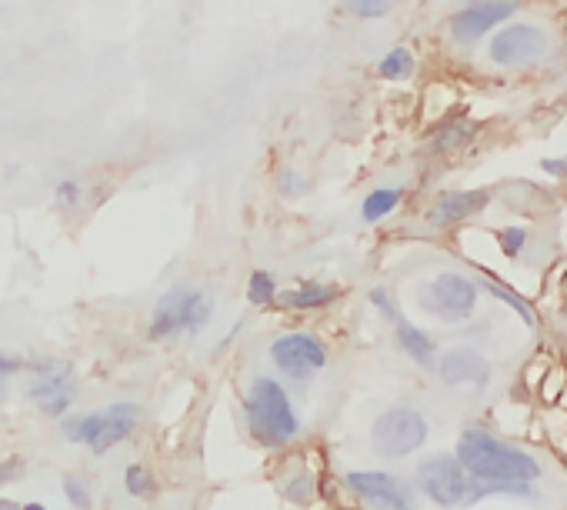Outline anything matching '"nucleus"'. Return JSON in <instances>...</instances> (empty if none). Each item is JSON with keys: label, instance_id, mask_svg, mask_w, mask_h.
I'll use <instances>...</instances> for the list:
<instances>
[{"label": "nucleus", "instance_id": "obj_1", "mask_svg": "<svg viewBox=\"0 0 567 510\" xmlns=\"http://www.w3.org/2000/svg\"><path fill=\"white\" fill-rule=\"evenodd\" d=\"M457 460L477 480H527L531 484L541 477V464L531 454L484 434V430H464L457 440Z\"/></svg>", "mask_w": 567, "mask_h": 510}, {"label": "nucleus", "instance_id": "obj_2", "mask_svg": "<svg viewBox=\"0 0 567 510\" xmlns=\"http://www.w3.org/2000/svg\"><path fill=\"white\" fill-rule=\"evenodd\" d=\"M247 424H251V434L261 440V444L281 447L297 434V414L291 407V397L284 394V387L271 377H261L251 384V394H247Z\"/></svg>", "mask_w": 567, "mask_h": 510}, {"label": "nucleus", "instance_id": "obj_3", "mask_svg": "<svg viewBox=\"0 0 567 510\" xmlns=\"http://www.w3.org/2000/svg\"><path fill=\"white\" fill-rule=\"evenodd\" d=\"M207 320H211V300H207L197 287H174L171 294L157 300L154 317H151V337H174L191 330L197 334Z\"/></svg>", "mask_w": 567, "mask_h": 510}, {"label": "nucleus", "instance_id": "obj_4", "mask_svg": "<svg viewBox=\"0 0 567 510\" xmlns=\"http://www.w3.org/2000/svg\"><path fill=\"white\" fill-rule=\"evenodd\" d=\"M374 450L381 457H407L427 440V420L414 407H391L374 420Z\"/></svg>", "mask_w": 567, "mask_h": 510}, {"label": "nucleus", "instance_id": "obj_5", "mask_svg": "<svg viewBox=\"0 0 567 510\" xmlns=\"http://www.w3.org/2000/svg\"><path fill=\"white\" fill-rule=\"evenodd\" d=\"M547 47H551L547 30L537 24H514L497 30V37L491 40V60L501 67H521L531 64V60H541Z\"/></svg>", "mask_w": 567, "mask_h": 510}, {"label": "nucleus", "instance_id": "obj_6", "mask_svg": "<svg viewBox=\"0 0 567 510\" xmlns=\"http://www.w3.org/2000/svg\"><path fill=\"white\" fill-rule=\"evenodd\" d=\"M271 357L294 380H311L317 370L327 367V350L311 334H284L281 340L271 344Z\"/></svg>", "mask_w": 567, "mask_h": 510}, {"label": "nucleus", "instance_id": "obj_7", "mask_svg": "<svg viewBox=\"0 0 567 510\" xmlns=\"http://www.w3.org/2000/svg\"><path fill=\"white\" fill-rule=\"evenodd\" d=\"M417 484L441 507H454L467 497V477H464L461 460L447 454L424 460V464L417 467Z\"/></svg>", "mask_w": 567, "mask_h": 510}, {"label": "nucleus", "instance_id": "obj_8", "mask_svg": "<svg viewBox=\"0 0 567 510\" xmlns=\"http://www.w3.org/2000/svg\"><path fill=\"white\" fill-rule=\"evenodd\" d=\"M347 487L377 510H414L411 487L391 474H381V470H357V474L347 477Z\"/></svg>", "mask_w": 567, "mask_h": 510}, {"label": "nucleus", "instance_id": "obj_9", "mask_svg": "<svg viewBox=\"0 0 567 510\" xmlns=\"http://www.w3.org/2000/svg\"><path fill=\"white\" fill-rule=\"evenodd\" d=\"M477 304V284L461 274H441L427 287V310L441 314L444 320H461Z\"/></svg>", "mask_w": 567, "mask_h": 510}, {"label": "nucleus", "instance_id": "obj_10", "mask_svg": "<svg viewBox=\"0 0 567 510\" xmlns=\"http://www.w3.org/2000/svg\"><path fill=\"white\" fill-rule=\"evenodd\" d=\"M514 10H517L514 0H474V4H467L464 10L454 14L451 34L461 40V44H474V40H481L491 27L501 24V20L514 17Z\"/></svg>", "mask_w": 567, "mask_h": 510}, {"label": "nucleus", "instance_id": "obj_11", "mask_svg": "<svg viewBox=\"0 0 567 510\" xmlns=\"http://www.w3.org/2000/svg\"><path fill=\"white\" fill-rule=\"evenodd\" d=\"M437 374L447 387H487L491 384V364L477 354V350H467V347H457V350H447L437 364Z\"/></svg>", "mask_w": 567, "mask_h": 510}, {"label": "nucleus", "instance_id": "obj_12", "mask_svg": "<svg viewBox=\"0 0 567 510\" xmlns=\"http://www.w3.org/2000/svg\"><path fill=\"white\" fill-rule=\"evenodd\" d=\"M41 380L31 387V397L41 404L47 417H61L74 400V387H71V370L61 364H41Z\"/></svg>", "mask_w": 567, "mask_h": 510}, {"label": "nucleus", "instance_id": "obj_13", "mask_svg": "<svg viewBox=\"0 0 567 510\" xmlns=\"http://www.w3.org/2000/svg\"><path fill=\"white\" fill-rule=\"evenodd\" d=\"M484 204H487L484 190H461V194H444L431 207L427 220H431L434 227H451V224H457V220L477 214V210H481Z\"/></svg>", "mask_w": 567, "mask_h": 510}, {"label": "nucleus", "instance_id": "obj_14", "mask_svg": "<svg viewBox=\"0 0 567 510\" xmlns=\"http://www.w3.org/2000/svg\"><path fill=\"white\" fill-rule=\"evenodd\" d=\"M134 427H137V407L134 404L107 407V420H104L101 434H97V440L91 444V450L94 454H107L111 447L124 444V440L134 434Z\"/></svg>", "mask_w": 567, "mask_h": 510}, {"label": "nucleus", "instance_id": "obj_15", "mask_svg": "<svg viewBox=\"0 0 567 510\" xmlns=\"http://www.w3.org/2000/svg\"><path fill=\"white\" fill-rule=\"evenodd\" d=\"M341 297V287L334 284H301L294 290H284L277 297V304L287 307V310H314V307H327Z\"/></svg>", "mask_w": 567, "mask_h": 510}, {"label": "nucleus", "instance_id": "obj_16", "mask_svg": "<svg viewBox=\"0 0 567 510\" xmlns=\"http://www.w3.org/2000/svg\"><path fill=\"white\" fill-rule=\"evenodd\" d=\"M397 344H401L407 354H411L417 364H431V357H434V340L424 334L421 327H414V324H407V320H397Z\"/></svg>", "mask_w": 567, "mask_h": 510}, {"label": "nucleus", "instance_id": "obj_17", "mask_svg": "<svg viewBox=\"0 0 567 510\" xmlns=\"http://www.w3.org/2000/svg\"><path fill=\"white\" fill-rule=\"evenodd\" d=\"M401 197H404L401 187H381V190H374V194H367L364 207H361L364 220L367 224H377V220L387 217L397 204H401Z\"/></svg>", "mask_w": 567, "mask_h": 510}, {"label": "nucleus", "instance_id": "obj_18", "mask_svg": "<svg viewBox=\"0 0 567 510\" xmlns=\"http://www.w3.org/2000/svg\"><path fill=\"white\" fill-rule=\"evenodd\" d=\"M411 70H414V57H411V50H404V47H394L391 54L377 64V74L384 80H404V77H411Z\"/></svg>", "mask_w": 567, "mask_h": 510}, {"label": "nucleus", "instance_id": "obj_19", "mask_svg": "<svg viewBox=\"0 0 567 510\" xmlns=\"http://www.w3.org/2000/svg\"><path fill=\"white\" fill-rule=\"evenodd\" d=\"M124 487H127V494H131V497H144V500H151L157 494L154 474L147 467H141V464H131L124 470Z\"/></svg>", "mask_w": 567, "mask_h": 510}, {"label": "nucleus", "instance_id": "obj_20", "mask_svg": "<svg viewBox=\"0 0 567 510\" xmlns=\"http://www.w3.org/2000/svg\"><path fill=\"white\" fill-rule=\"evenodd\" d=\"M477 124H471V120H454V124H447L441 134L434 137V147L437 150H454V147H464L471 144Z\"/></svg>", "mask_w": 567, "mask_h": 510}, {"label": "nucleus", "instance_id": "obj_21", "mask_svg": "<svg viewBox=\"0 0 567 510\" xmlns=\"http://www.w3.org/2000/svg\"><path fill=\"white\" fill-rule=\"evenodd\" d=\"M247 300L254 307H271L274 304V277L267 270H254L247 280Z\"/></svg>", "mask_w": 567, "mask_h": 510}, {"label": "nucleus", "instance_id": "obj_22", "mask_svg": "<svg viewBox=\"0 0 567 510\" xmlns=\"http://www.w3.org/2000/svg\"><path fill=\"white\" fill-rule=\"evenodd\" d=\"M64 497L67 504L74 510H94V497H91V487H87L84 477H64Z\"/></svg>", "mask_w": 567, "mask_h": 510}, {"label": "nucleus", "instance_id": "obj_23", "mask_svg": "<svg viewBox=\"0 0 567 510\" xmlns=\"http://www.w3.org/2000/svg\"><path fill=\"white\" fill-rule=\"evenodd\" d=\"M487 290H491L494 297L507 300V304H511V307L517 310V314H521V317H524V320H527V324H531V327H537V324H541V320H537V314H534V307L527 304L524 297H517L511 287H504V284H494V280H487Z\"/></svg>", "mask_w": 567, "mask_h": 510}, {"label": "nucleus", "instance_id": "obj_24", "mask_svg": "<svg viewBox=\"0 0 567 510\" xmlns=\"http://www.w3.org/2000/svg\"><path fill=\"white\" fill-rule=\"evenodd\" d=\"M394 4L397 0H347V10H351L354 17L371 20V17H384Z\"/></svg>", "mask_w": 567, "mask_h": 510}, {"label": "nucleus", "instance_id": "obj_25", "mask_svg": "<svg viewBox=\"0 0 567 510\" xmlns=\"http://www.w3.org/2000/svg\"><path fill=\"white\" fill-rule=\"evenodd\" d=\"M497 237H501V247H504L507 257H517L524 250V244H527V230L524 227H504Z\"/></svg>", "mask_w": 567, "mask_h": 510}, {"label": "nucleus", "instance_id": "obj_26", "mask_svg": "<svg viewBox=\"0 0 567 510\" xmlns=\"http://www.w3.org/2000/svg\"><path fill=\"white\" fill-rule=\"evenodd\" d=\"M81 197H84V187L77 184V180H61V184H57V204L61 207H74Z\"/></svg>", "mask_w": 567, "mask_h": 510}, {"label": "nucleus", "instance_id": "obj_27", "mask_svg": "<svg viewBox=\"0 0 567 510\" xmlns=\"http://www.w3.org/2000/svg\"><path fill=\"white\" fill-rule=\"evenodd\" d=\"M314 484H311V477H301V480H291V484H287V500H297V504H307V500H311L314 494Z\"/></svg>", "mask_w": 567, "mask_h": 510}, {"label": "nucleus", "instance_id": "obj_28", "mask_svg": "<svg viewBox=\"0 0 567 510\" xmlns=\"http://www.w3.org/2000/svg\"><path fill=\"white\" fill-rule=\"evenodd\" d=\"M24 477V460L21 457H7L0 464V484H11V480H21Z\"/></svg>", "mask_w": 567, "mask_h": 510}, {"label": "nucleus", "instance_id": "obj_29", "mask_svg": "<svg viewBox=\"0 0 567 510\" xmlns=\"http://www.w3.org/2000/svg\"><path fill=\"white\" fill-rule=\"evenodd\" d=\"M371 300H374V307L381 310L384 317H391V320H397V310H394V300L387 297V290L384 287H377L374 294H371Z\"/></svg>", "mask_w": 567, "mask_h": 510}, {"label": "nucleus", "instance_id": "obj_30", "mask_svg": "<svg viewBox=\"0 0 567 510\" xmlns=\"http://www.w3.org/2000/svg\"><path fill=\"white\" fill-rule=\"evenodd\" d=\"M17 370H21V360L11 357V354H0V390H4V380L11 374H17Z\"/></svg>", "mask_w": 567, "mask_h": 510}, {"label": "nucleus", "instance_id": "obj_31", "mask_svg": "<svg viewBox=\"0 0 567 510\" xmlns=\"http://www.w3.org/2000/svg\"><path fill=\"white\" fill-rule=\"evenodd\" d=\"M541 170L544 174H551V177H567V157H557V160H541Z\"/></svg>", "mask_w": 567, "mask_h": 510}, {"label": "nucleus", "instance_id": "obj_32", "mask_svg": "<svg viewBox=\"0 0 567 510\" xmlns=\"http://www.w3.org/2000/svg\"><path fill=\"white\" fill-rule=\"evenodd\" d=\"M0 510H21L14 504V500H7V497H0Z\"/></svg>", "mask_w": 567, "mask_h": 510}, {"label": "nucleus", "instance_id": "obj_33", "mask_svg": "<svg viewBox=\"0 0 567 510\" xmlns=\"http://www.w3.org/2000/svg\"><path fill=\"white\" fill-rule=\"evenodd\" d=\"M21 510H47V507L44 504H24Z\"/></svg>", "mask_w": 567, "mask_h": 510}]
</instances>
